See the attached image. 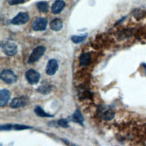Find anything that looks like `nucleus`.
<instances>
[{
  "mask_svg": "<svg viewBox=\"0 0 146 146\" xmlns=\"http://www.w3.org/2000/svg\"><path fill=\"white\" fill-rule=\"evenodd\" d=\"M26 0H8V3L10 5H15L23 3Z\"/></svg>",
  "mask_w": 146,
  "mask_h": 146,
  "instance_id": "nucleus-22",
  "label": "nucleus"
},
{
  "mask_svg": "<svg viewBox=\"0 0 146 146\" xmlns=\"http://www.w3.org/2000/svg\"><path fill=\"white\" fill-rule=\"evenodd\" d=\"M10 92L6 89H2L0 91V106H5L10 98Z\"/></svg>",
  "mask_w": 146,
  "mask_h": 146,
  "instance_id": "nucleus-10",
  "label": "nucleus"
},
{
  "mask_svg": "<svg viewBox=\"0 0 146 146\" xmlns=\"http://www.w3.org/2000/svg\"><path fill=\"white\" fill-rule=\"evenodd\" d=\"M65 6V2L62 0H56L51 6V10L54 14L60 13Z\"/></svg>",
  "mask_w": 146,
  "mask_h": 146,
  "instance_id": "nucleus-11",
  "label": "nucleus"
},
{
  "mask_svg": "<svg viewBox=\"0 0 146 146\" xmlns=\"http://www.w3.org/2000/svg\"><path fill=\"white\" fill-rule=\"evenodd\" d=\"M31 128H32L31 127L26 125H23V124H15L13 125V129L15 130H25V129H30Z\"/></svg>",
  "mask_w": 146,
  "mask_h": 146,
  "instance_id": "nucleus-19",
  "label": "nucleus"
},
{
  "mask_svg": "<svg viewBox=\"0 0 146 146\" xmlns=\"http://www.w3.org/2000/svg\"><path fill=\"white\" fill-rule=\"evenodd\" d=\"M58 68V63L56 59H51L48 60L46 68V74L48 75H54Z\"/></svg>",
  "mask_w": 146,
  "mask_h": 146,
  "instance_id": "nucleus-9",
  "label": "nucleus"
},
{
  "mask_svg": "<svg viewBox=\"0 0 146 146\" xmlns=\"http://www.w3.org/2000/svg\"><path fill=\"white\" fill-rule=\"evenodd\" d=\"M25 76L27 81L30 84H36L40 79V74L33 69H30L27 71Z\"/></svg>",
  "mask_w": 146,
  "mask_h": 146,
  "instance_id": "nucleus-5",
  "label": "nucleus"
},
{
  "mask_svg": "<svg viewBox=\"0 0 146 146\" xmlns=\"http://www.w3.org/2000/svg\"><path fill=\"white\" fill-rule=\"evenodd\" d=\"M48 4L46 1H40L36 3V7L38 9V10L40 12L46 13L47 12L48 10Z\"/></svg>",
  "mask_w": 146,
  "mask_h": 146,
  "instance_id": "nucleus-17",
  "label": "nucleus"
},
{
  "mask_svg": "<svg viewBox=\"0 0 146 146\" xmlns=\"http://www.w3.org/2000/svg\"><path fill=\"white\" fill-rule=\"evenodd\" d=\"M29 102V99L27 96H21L19 97H16L11 100L10 103V107L12 108H21L27 105Z\"/></svg>",
  "mask_w": 146,
  "mask_h": 146,
  "instance_id": "nucleus-3",
  "label": "nucleus"
},
{
  "mask_svg": "<svg viewBox=\"0 0 146 146\" xmlns=\"http://www.w3.org/2000/svg\"><path fill=\"white\" fill-rule=\"evenodd\" d=\"M87 34H85L83 35H73L71 36V40L75 43H79L84 41L87 38Z\"/></svg>",
  "mask_w": 146,
  "mask_h": 146,
  "instance_id": "nucleus-18",
  "label": "nucleus"
},
{
  "mask_svg": "<svg viewBox=\"0 0 146 146\" xmlns=\"http://www.w3.org/2000/svg\"><path fill=\"white\" fill-rule=\"evenodd\" d=\"M46 51V47L42 46H38L34 49L33 51L31 54L28 62L29 63H33L38 61L44 54Z\"/></svg>",
  "mask_w": 146,
  "mask_h": 146,
  "instance_id": "nucleus-2",
  "label": "nucleus"
},
{
  "mask_svg": "<svg viewBox=\"0 0 146 146\" xmlns=\"http://www.w3.org/2000/svg\"><path fill=\"white\" fill-rule=\"evenodd\" d=\"M34 112L39 117H53V115L47 113L44 111V110L40 106H38L34 108Z\"/></svg>",
  "mask_w": 146,
  "mask_h": 146,
  "instance_id": "nucleus-16",
  "label": "nucleus"
},
{
  "mask_svg": "<svg viewBox=\"0 0 146 146\" xmlns=\"http://www.w3.org/2000/svg\"><path fill=\"white\" fill-rule=\"evenodd\" d=\"M91 61V56L89 53L84 52L81 54L79 57V63L82 66H88Z\"/></svg>",
  "mask_w": 146,
  "mask_h": 146,
  "instance_id": "nucleus-14",
  "label": "nucleus"
},
{
  "mask_svg": "<svg viewBox=\"0 0 146 146\" xmlns=\"http://www.w3.org/2000/svg\"><path fill=\"white\" fill-rule=\"evenodd\" d=\"M50 26L51 30L55 31H58L62 29L63 22L61 19L59 18H55L50 22Z\"/></svg>",
  "mask_w": 146,
  "mask_h": 146,
  "instance_id": "nucleus-12",
  "label": "nucleus"
},
{
  "mask_svg": "<svg viewBox=\"0 0 146 146\" xmlns=\"http://www.w3.org/2000/svg\"><path fill=\"white\" fill-rule=\"evenodd\" d=\"M58 124L62 127H64V128H67L68 127V120L66 119H60L58 121Z\"/></svg>",
  "mask_w": 146,
  "mask_h": 146,
  "instance_id": "nucleus-20",
  "label": "nucleus"
},
{
  "mask_svg": "<svg viewBox=\"0 0 146 146\" xmlns=\"http://www.w3.org/2000/svg\"><path fill=\"white\" fill-rule=\"evenodd\" d=\"M12 128H13V125L11 124H3L1 125L0 127V129L1 131H7V130H10Z\"/></svg>",
  "mask_w": 146,
  "mask_h": 146,
  "instance_id": "nucleus-21",
  "label": "nucleus"
},
{
  "mask_svg": "<svg viewBox=\"0 0 146 146\" xmlns=\"http://www.w3.org/2000/svg\"><path fill=\"white\" fill-rule=\"evenodd\" d=\"M99 115L103 120H110L114 117L115 112L108 107H102L99 110Z\"/></svg>",
  "mask_w": 146,
  "mask_h": 146,
  "instance_id": "nucleus-4",
  "label": "nucleus"
},
{
  "mask_svg": "<svg viewBox=\"0 0 146 146\" xmlns=\"http://www.w3.org/2000/svg\"><path fill=\"white\" fill-rule=\"evenodd\" d=\"M3 52L8 56H13L17 52V46L12 42H7L2 46Z\"/></svg>",
  "mask_w": 146,
  "mask_h": 146,
  "instance_id": "nucleus-8",
  "label": "nucleus"
},
{
  "mask_svg": "<svg viewBox=\"0 0 146 146\" xmlns=\"http://www.w3.org/2000/svg\"><path fill=\"white\" fill-rule=\"evenodd\" d=\"M71 119H72V121H73L74 122L79 123L82 125L83 124L84 118L83 117V115L81 112L79 110H76L74 112V113L72 114Z\"/></svg>",
  "mask_w": 146,
  "mask_h": 146,
  "instance_id": "nucleus-13",
  "label": "nucleus"
},
{
  "mask_svg": "<svg viewBox=\"0 0 146 146\" xmlns=\"http://www.w3.org/2000/svg\"><path fill=\"white\" fill-rule=\"evenodd\" d=\"M52 90V86L48 83H43L37 89L36 91L42 94H48Z\"/></svg>",
  "mask_w": 146,
  "mask_h": 146,
  "instance_id": "nucleus-15",
  "label": "nucleus"
},
{
  "mask_svg": "<svg viewBox=\"0 0 146 146\" xmlns=\"http://www.w3.org/2000/svg\"><path fill=\"white\" fill-rule=\"evenodd\" d=\"M1 79L7 84H13L17 82V76L10 70H4L1 73Z\"/></svg>",
  "mask_w": 146,
  "mask_h": 146,
  "instance_id": "nucleus-1",
  "label": "nucleus"
},
{
  "mask_svg": "<svg viewBox=\"0 0 146 146\" xmlns=\"http://www.w3.org/2000/svg\"><path fill=\"white\" fill-rule=\"evenodd\" d=\"M72 146H78V145H75V144H73Z\"/></svg>",
  "mask_w": 146,
  "mask_h": 146,
  "instance_id": "nucleus-23",
  "label": "nucleus"
},
{
  "mask_svg": "<svg viewBox=\"0 0 146 146\" xmlns=\"http://www.w3.org/2000/svg\"><path fill=\"white\" fill-rule=\"evenodd\" d=\"M47 19L45 18H38L33 23L32 27L35 31H42L46 29Z\"/></svg>",
  "mask_w": 146,
  "mask_h": 146,
  "instance_id": "nucleus-7",
  "label": "nucleus"
},
{
  "mask_svg": "<svg viewBox=\"0 0 146 146\" xmlns=\"http://www.w3.org/2000/svg\"><path fill=\"white\" fill-rule=\"evenodd\" d=\"M29 20V15L27 13L21 12L19 13L11 21V23L13 25H19L26 23Z\"/></svg>",
  "mask_w": 146,
  "mask_h": 146,
  "instance_id": "nucleus-6",
  "label": "nucleus"
}]
</instances>
